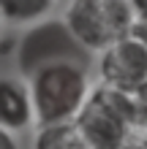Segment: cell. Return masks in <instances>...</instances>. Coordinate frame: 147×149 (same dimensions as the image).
Listing matches in <instances>:
<instances>
[{"label":"cell","mask_w":147,"mask_h":149,"mask_svg":"<svg viewBox=\"0 0 147 149\" xmlns=\"http://www.w3.org/2000/svg\"><path fill=\"white\" fill-rule=\"evenodd\" d=\"M52 6L55 0H0V16L11 24H38Z\"/></svg>","instance_id":"8"},{"label":"cell","mask_w":147,"mask_h":149,"mask_svg":"<svg viewBox=\"0 0 147 149\" xmlns=\"http://www.w3.org/2000/svg\"><path fill=\"white\" fill-rule=\"evenodd\" d=\"M98 76H101V84L112 87V90L136 95L147 84V41L134 30L128 38L101 52Z\"/></svg>","instance_id":"5"},{"label":"cell","mask_w":147,"mask_h":149,"mask_svg":"<svg viewBox=\"0 0 147 149\" xmlns=\"http://www.w3.org/2000/svg\"><path fill=\"white\" fill-rule=\"evenodd\" d=\"M36 122L30 90L22 79H0V127L8 133H19Z\"/></svg>","instance_id":"6"},{"label":"cell","mask_w":147,"mask_h":149,"mask_svg":"<svg viewBox=\"0 0 147 149\" xmlns=\"http://www.w3.org/2000/svg\"><path fill=\"white\" fill-rule=\"evenodd\" d=\"M63 22L84 52H106L136 30L128 0H71Z\"/></svg>","instance_id":"3"},{"label":"cell","mask_w":147,"mask_h":149,"mask_svg":"<svg viewBox=\"0 0 147 149\" xmlns=\"http://www.w3.org/2000/svg\"><path fill=\"white\" fill-rule=\"evenodd\" d=\"M0 30H3V16H0Z\"/></svg>","instance_id":"12"},{"label":"cell","mask_w":147,"mask_h":149,"mask_svg":"<svg viewBox=\"0 0 147 149\" xmlns=\"http://www.w3.org/2000/svg\"><path fill=\"white\" fill-rule=\"evenodd\" d=\"M82 54H87V52L74 41L65 22H38L36 27L25 33V38L16 46V60L27 79L49 63H60V60L82 63Z\"/></svg>","instance_id":"4"},{"label":"cell","mask_w":147,"mask_h":149,"mask_svg":"<svg viewBox=\"0 0 147 149\" xmlns=\"http://www.w3.org/2000/svg\"><path fill=\"white\" fill-rule=\"evenodd\" d=\"M33 149H90L74 122L65 125H41L33 136Z\"/></svg>","instance_id":"7"},{"label":"cell","mask_w":147,"mask_h":149,"mask_svg":"<svg viewBox=\"0 0 147 149\" xmlns=\"http://www.w3.org/2000/svg\"><path fill=\"white\" fill-rule=\"evenodd\" d=\"M27 90L33 98L36 122L41 125H65L79 117L90 98L87 65L79 60H60L38 68L27 79Z\"/></svg>","instance_id":"1"},{"label":"cell","mask_w":147,"mask_h":149,"mask_svg":"<svg viewBox=\"0 0 147 149\" xmlns=\"http://www.w3.org/2000/svg\"><path fill=\"white\" fill-rule=\"evenodd\" d=\"M134 103H136V117L147 122V84L134 95Z\"/></svg>","instance_id":"10"},{"label":"cell","mask_w":147,"mask_h":149,"mask_svg":"<svg viewBox=\"0 0 147 149\" xmlns=\"http://www.w3.org/2000/svg\"><path fill=\"white\" fill-rule=\"evenodd\" d=\"M0 149H19V141H16L14 133H8V130L0 127Z\"/></svg>","instance_id":"11"},{"label":"cell","mask_w":147,"mask_h":149,"mask_svg":"<svg viewBox=\"0 0 147 149\" xmlns=\"http://www.w3.org/2000/svg\"><path fill=\"white\" fill-rule=\"evenodd\" d=\"M128 6L134 11L136 24H147V0H128Z\"/></svg>","instance_id":"9"},{"label":"cell","mask_w":147,"mask_h":149,"mask_svg":"<svg viewBox=\"0 0 147 149\" xmlns=\"http://www.w3.org/2000/svg\"><path fill=\"white\" fill-rule=\"evenodd\" d=\"M134 119V95H125L98 81L90 90V98L74 119V125L90 149H125Z\"/></svg>","instance_id":"2"}]
</instances>
